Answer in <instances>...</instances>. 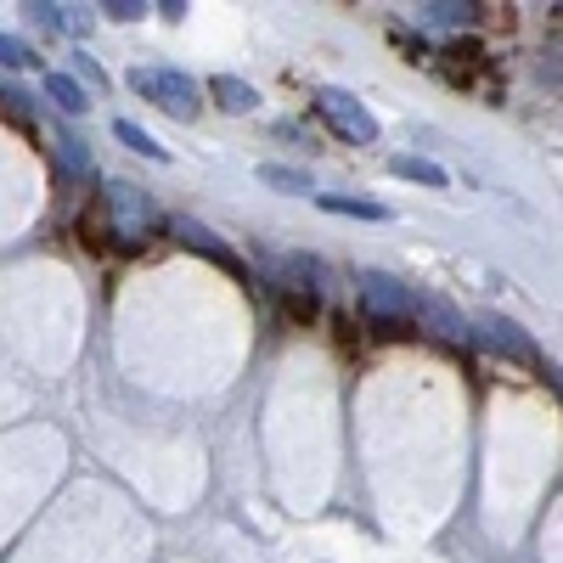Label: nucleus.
I'll list each match as a JSON object with an SVG mask.
<instances>
[{
    "instance_id": "9d476101",
    "label": "nucleus",
    "mask_w": 563,
    "mask_h": 563,
    "mask_svg": "<svg viewBox=\"0 0 563 563\" xmlns=\"http://www.w3.org/2000/svg\"><path fill=\"white\" fill-rule=\"evenodd\" d=\"M316 209L327 214H350V220H389L384 203H372V198H350V192H316Z\"/></svg>"
},
{
    "instance_id": "dca6fc26",
    "label": "nucleus",
    "mask_w": 563,
    "mask_h": 563,
    "mask_svg": "<svg viewBox=\"0 0 563 563\" xmlns=\"http://www.w3.org/2000/svg\"><path fill=\"white\" fill-rule=\"evenodd\" d=\"M0 63H7V68H34V52H29L23 40H12V34H0Z\"/></svg>"
},
{
    "instance_id": "39448f33",
    "label": "nucleus",
    "mask_w": 563,
    "mask_h": 563,
    "mask_svg": "<svg viewBox=\"0 0 563 563\" xmlns=\"http://www.w3.org/2000/svg\"><path fill=\"white\" fill-rule=\"evenodd\" d=\"M474 344L479 350H490V355H512V361H536V344H530V333L519 321H507V316H479L474 327Z\"/></svg>"
},
{
    "instance_id": "a211bd4d",
    "label": "nucleus",
    "mask_w": 563,
    "mask_h": 563,
    "mask_svg": "<svg viewBox=\"0 0 563 563\" xmlns=\"http://www.w3.org/2000/svg\"><path fill=\"white\" fill-rule=\"evenodd\" d=\"M0 102H12V108H29V90H18V85H7V90H0Z\"/></svg>"
},
{
    "instance_id": "0eeeda50",
    "label": "nucleus",
    "mask_w": 563,
    "mask_h": 563,
    "mask_svg": "<svg viewBox=\"0 0 563 563\" xmlns=\"http://www.w3.org/2000/svg\"><path fill=\"white\" fill-rule=\"evenodd\" d=\"M209 97H214V108H225V113H254V108H260V90H254L249 79H238V74H214V79H209Z\"/></svg>"
},
{
    "instance_id": "20e7f679",
    "label": "nucleus",
    "mask_w": 563,
    "mask_h": 563,
    "mask_svg": "<svg viewBox=\"0 0 563 563\" xmlns=\"http://www.w3.org/2000/svg\"><path fill=\"white\" fill-rule=\"evenodd\" d=\"M361 299L372 321H406V327L417 321V294L389 271H361Z\"/></svg>"
},
{
    "instance_id": "4468645a",
    "label": "nucleus",
    "mask_w": 563,
    "mask_h": 563,
    "mask_svg": "<svg viewBox=\"0 0 563 563\" xmlns=\"http://www.w3.org/2000/svg\"><path fill=\"white\" fill-rule=\"evenodd\" d=\"M57 164H63L68 175H90V153H85L79 135H63V141H57Z\"/></svg>"
},
{
    "instance_id": "1a4fd4ad",
    "label": "nucleus",
    "mask_w": 563,
    "mask_h": 563,
    "mask_svg": "<svg viewBox=\"0 0 563 563\" xmlns=\"http://www.w3.org/2000/svg\"><path fill=\"white\" fill-rule=\"evenodd\" d=\"M479 18L474 0H429V7H417V23H434V29H467Z\"/></svg>"
},
{
    "instance_id": "6e6552de",
    "label": "nucleus",
    "mask_w": 563,
    "mask_h": 563,
    "mask_svg": "<svg viewBox=\"0 0 563 563\" xmlns=\"http://www.w3.org/2000/svg\"><path fill=\"white\" fill-rule=\"evenodd\" d=\"M260 186H271V192H288V198H316L310 169H294V164H260Z\"/></svg>"
},
{
    "instance_id": "f3484780",
    "label": "nucleus",
    "mask_w": 563,
    "mask_h": 563,
    "mask_svg": "<svg viewBox=\"0 0 563 563\" xmlns=\"http://www.w3.org/2000/svg\"><path fill=\"white\" fill-rule=\"evenodd\" d=\"M74 68H79V74H85V79H90V85H102V90H108V74H102V68H97V63H90V57H79V63H74Z\"/></svg>"
},
{
    "instance_id": "f257e3e1",
    "label": "nucleus",
    "mask_w": 563,
    "mask_h": 563,
    "mask_svg": "<svg viewBox=\"0 0 563 563\" xmlns=\"http://www.w3.org/2000/svg\"><path fill=\"white\" fill-rule=\"evenodd\" d=\"M102 203H108V231H113L124 249H141V243H147L153 231L164 225L158 203L141 192V186H130V180H113L108 192H102Z\"/></svg>"
},
{
    "instance_id": "7ed1b4c3",
    "label": "nucleus",
    "mask_w": 563,
    "mask_h": 563,
    "mask_svg": "<svg viewBox=\"0 0 563 563\" xmlns=\"http://www.w3.org/2000/svg\"><path fill=\"white\" fill-rule=\"evenodd\" d=\"M130 90L135 97H147V102H158L164 113H175V119H198V85L186 79V74H175V68H164V74H147V68H135L130 74Z\"/></svg>"
},
{
    "instance_id": "f8f14e48",
    "label": "nucleus",
    "mask_w": 563,
    "mask_h": 563,
    "mask_svg": "<svg viewBox=\"0 0 563 563\" xmlns=\"http://www.w3.org/2000/svg\"><path fill=\"white\" fill-rule=\"evenodd\" d=\"M45 97H52L63 113H85V108H90L85 85H79V79H68V74H45Z\"/></svg>"
},
{
    "instance_id": "423d86ee",
    "label": "nucleus",
    "mask_w": 563,
    "mask_h": 563,
    "mask_svg": "<svg viewBox=\"0 0 563 563\" xmlns=\"http://www.w3.org/2000/svg\"><path fill=\"white\" fill-rule=\"evenodd\" d=\"M169 225V238L180 243V249H192V254H203V260H214V265H225V271H238L243 276V265H238V254H231L214 231L203 225V220H192V214H175V220H164Z\"/></svg>"
},
{
    "instance_id": "9b49d317",
    "label": "nucleus",
    "mask_w": 563,
    "mask_h": 563,
    "mask_svg": "<svg viewBox=\"0 0 563 563\" xmlns=\"http://www.w3.org/2000/svg\"><path fill=\"white\" fill-rule=\"evenodd\" d=\"M389 169L400 175V180H417V186H434V192H440V186H451V175L434 164V158H417V153H395L389 158Z\"/></svg>"
},
{
    "instance_id": "ddd939ff",
    "label": "nucleus",
    "mask_w": 563,
    "mask_h": 563,
    "mask_svg": "<svg viewBox=\"0 0 563 563\" xmlns=\"http://www.w3.org/2000/svg\"><path fill=\"white\" fill-rule=\"evenodd\" d=\"M113 135L124 141V147H130V153H141V158H153V164H169V147H158V141H153L147 130H141V124H130V119H119V124H113Z\"/></svg>"
},
{
    "instance_id": "2eb2a0df",
    "label": "nucleus",
    "mask_w": 563,
    "mask_h": 563,
    "mask_svg": "<svg viewBox=\"0 0 563 563\" xmlns=\"http://www.w3.org/2000/svg\"><path fill=\"white\" fill-rule=\"evenodd\" d=\"M102 12L113 23H141V18H147V0H102Z\"/></svg>"
},
{
    "instance_id": "f03ea898",
    "label": "nucleus",
    "mask_w": 563,
    "mask_h": 563,
    "mask_svg": "<svg viewBox=\"0 0 563 563\" xmlns=\"http://www.w3.org/2000/svg\"><path fill=\"white\" fill-rule=\"evenodd\" d=\"M316 113L333 124L344 141H355V147H378V119H372V108L355 97V90L321 85V90H316Z\"/></svg>"
}]
</instances>
